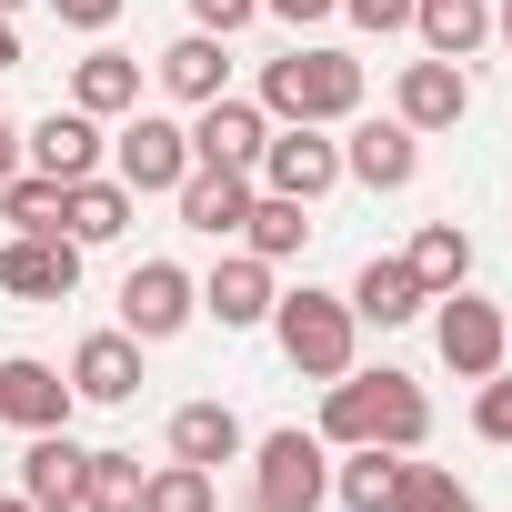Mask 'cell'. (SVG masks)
I'll return each instance as SVG.
<instances>
[{"label": "cell", "instance_id": "15", "mask_svg": "<svg viewBox=\"0 0 512 512\" xmlns=\"http://www.w3.org/2000/svg\"><path fill=\"white\" fill-rule=\"evenodd\" d=\"M352 322H372V332H402V322H422L432 312V292H422V272L402 262V251H372V262L352 272Z\"/></svg>", "mask_w": 512, "mask_h": 512}, {"label": "cell", "instance_id": "20", "mask_svg": "<svg viewBox=\"0 0 512 512\" xmlns=\"http://www.w3.org/2000/svg\"><path fill=\"white\" fill-rule=\"evenodd\" d=\"M71 392H81V402H111V412H121V402L141 392V342H131L121 322H111V332H91V342L71 352Z\"/></svg>", "mask_w": 512, "mask_h": 512}, {"label": "cell", "instance_id": "31", "mask_svg": "<svg viewBox=\"0 0 512 512\" xmlns=\"http://www.w3.org/2000/svg\"><path fill=\"white\" fill-rule=\"evenodd\" d=\"M472 432H482V442H512V362L482 372V392H472Z\"/></svg>", "mask_w": 512, "mask_h": 512}, {"label": "cell", "instance_id": "6", "mask_svg": "<svg viewBox=\"0 0 512 512\" xmlns=\"http://www.w3.org/2000/svg\"><path fill=\"white\" fill-rule=\"evenodd\" d=\"M111 171L131 181V201H151V191H181V171H191V121L121 111V131H111Z\"/></svg>", "mask_w": 512, "mask_h": 512}, {"label": "cell", "instance_id": "11", "mask_svg": "<svg viewBox=\"0 0 512 512\" xmlns=\"http://www.w3.org/2000/svg\"><path fill=\"white\" fill-rule=\"evenodd\" d=\"M462 111H472V71L462 61H402V81H392V121H412L422 141L432 131H462Z\"/></svg>", "mask_w": 512, "mask_h": 512}, {"label": "cell", "instance_id": "26", "mask_svg": "<svg viewBox=\"0 0 512 512\" xmlns=\"http://www.w3.org/2000/svg\"><path fill=\"white\" fill-rule=\"evenodd\" d=\"M312 241V201H282V191H251V221H241V251H262V262L282 272L292 251Z\"/></svg>", "mask_w": 512, "mask_h": 512}, {"label": "cell", "instance_id": "18", "mask_svg": "<svg viewBox=\"0 0 512 512\" xmlns=\"http://www.w3.org/2000/svg\"><path fill=\"white\" fill-rule=\"evenodd\" d=\"M151 81L181 101V111H201V101H221L231 91V51H221V31H181L161 61H151Z\"/></svg>", "mask_w": 512, "mask_h": 512}, {"label": "cell", "instance_id": "13", "mask_svg": "<svg viewBox=\"0 0 512 512\" xmlns=\"http://www.w3.org/2000/svg\"><path fill=\"white\" fill-rule=\"evenodd\" d=\"M251 191H262L251 171H231V161H191L171 201H181V221H191L201 241H241V221H251Z\"/></svg>", "mask_w": 512, "mask_h": 512}, {"label": "cell", "instance_id": "19", "mask_svg": "<svg viewBox=\"0 0 512 512\" xmlns=\"http://www.w3.org/2000/svg\"><path fill=\"white\" fill-rule=\"evenodd\" d=\"M131 211H141V201H131V181H121V171H91V181H61V231H71L81 251L121 241V231H131Z\"/></svg>", "mask_w": 512, "mask_h": 512}, {"label": "cell", "instance_id": "3", "mask_svg": "<svg viewBox=\"0 0 512 512\" xmlns=\"http://www.w3.org/2000/svg\"><path fill=\"white\" fill-rule=\"evenodd\" d=\"M272 342H282V362L302 372V382H342L352 362H362V322H352V302L342 292H282L272 302Z\"/></svg>", "mask_w": 512, "mask_h": 512}, {"label": "cell", "instance_id": "38", "mask_svg": "<svg viewBox=\"0 0 512 512\" xmlns=\"http://www.w3.org/2000/svg\"><path fill=\"white\" fill-rule=\"evenodd\" d=\"M432 512H482V502H472V492H442V502H432Z\"/></svg>", "mask_w": 512, "mask_h": 512}, {"label": "cell", "instance_id": "12", "mask_svg": "<svg viewBox=\"0 0 512 512\" xmlns=\"http://www.w3.org/2000/svg\"><path fill=\"white\" fill-rule=\"evenodd\" d=\"M272 302H282V282H272L262 251H221L211 282H201V312H211L221 332H262V322H272Z\"/></svg>", "mask_w": 512, "mask_h": 512}, {"label": "cell", "instance_id": "40", "mask_svg": "<svg viewBox=\"0 0 512 512\" xmlns=\"http://www.w3.org/2000/svg\"><path fill=\"white\" fill-rule=\"evenodd\" d=\"M0 512H41V502H31V492H11V502H0Z\"/></svg>", "mask_w": 512, "mask_h": 512}, {"label": "cell", "instance_id": "32", "mask_svg": "<svg viewBox=\"0 0 512 512\" xmlns=\"http://www.w3.org/2000/svg\"><path fill=\"white\" fill-rule=\"evenodd\" d=\"M342 21L372 31V41H392V31H412V0H342Z\"/></svg>", "mask_w": 512, "mask_h": 512}, {"label": "cell", "instance_id": "8", "mask_svg": "<svg viewBox=\"0 0 512 512\" xmlns=\"http://www.w3.org/2000/svg\"><path fill=\"white\" fill-rule=\"evenodd\" d=\"M201 322V282L181 272V262H131V282H121V332L151 352V342H171V332H191Z\"/></svg>", "mask_w": 512, "mask_h": 512}, {"label": "cell", "instance_id": "17", "mask_svg": "<svg viewBox=\"0 0 512 512\" xmlns=\"http://www.w3.org/2000/svg\"><path fill=\"white\" fill-rule=\"evenodd\" d=\"M21 161L51 171V181H91V171H101V121L61 101V111H41V121L21 131Z\"/></svg>", "mask_w": 512, "mask_h": 512}, {"label": "cell", "instance_id": "16", "mask_svg": "<svg viewBox=\"0 0 512 512\" xmlns=\"http://www.w3.org/2000/svg\"><path fill=\"white\" fill-rule=\"evenodd\" d=\"M262 141H272V111L241 101V91H221V101L191 111V161H231V171H251V161H262Z\"/></svg>", "mask_w": 512, "mask_h": 512}, {"label": "cell", "instance_id": "28", "mask_svg": "<svg viewBox=\"0 0 512 512\" xmlns=\"http://www.w3.org/2000/svg\"><path fill=\"white\" fill-rule=\"evenodd\" d=\"M71 502L81 512H141V452H91Z\"/></svg>", "mask_w": 512, "mask_h": 512}, {"label": "cell", "instance_id": "14", "mask_svg": "<svg viewBox=\"0 0 512 512\" xmlns=\"http://www.w3.org/2000/svg\"><path fill=\"white\" fill-rule=\"evenodd\" d=\"M71 412H81L71 372H51V362H31V352L0 362V422H11V432H61Z\"/></svg>", "mask_w": 512, "mask_h": 512}, {"label": "cell", "instance_id": "30", "mask_svg": "<svg viewBox=\"0 0 512 512\" xmlns=\"http://www.w3.org/2000/svg\"><path fill=\"white\" fill-rule=\"evenodd\" d=\"M0 221H11V231H61V181L21 161L11 181H0Z\"/></svg>", "mask_w": 512, "mask_h": 512}, {"label": "cell", "instance_id": "42", "mask_svg": "<svg viewBox=\"0 0 512 512\" xmlns=\"http://www.w3.org/2000/svg\"><path fill=\"white\" fill-rule=\"evenodd\" d=\"M0 11H21V0H0Z\"/></svg>", "mask_w": 512, "mask_h": 512}, {"label": "cell", "instance_id": "4", "mask_svg": "<svg viewBox=\"0 0 512 512\" xmlns=\"http://www.w3.org/2000/svg\"><path fill=\"white\" fill-rule=\"evenodd\" d=\"M332 502V442L282 422L251 442V512H322Z\"/></svg>", "mask_w": 512, "mask_h": 512}, {"label": "cell", "instance_id": "34", "mask_svg": "<svg viewBox=\"0 0 512 512\" xmlns=\"http://www.w3.org/2000/svg\"><path fill=\"white\" fill-rule=\"evenodd\" d=\"M51 11H61V31H91V41H101V31L121 21V0H51Z\"/></svg>", "mask_w": 512, "mask_h": 512}, {"label": "cell", "instance_id": "21", "mask_svg": "<svg viewBox=\"0 0 512 512\" xmlns=\"http://www.w3.org/2000/svg\"><path fill=\"white\" fill-rule=\"evenodd\" d=\"M71 111H91V121H121V111H141V61L131 51H81L71 61Z\"/></svg>", "mask_w": 512, "mask_h": 512}, {"label": "cell", "instance_id": "10", "mask_svg": "<svg viewBox=\"0 0 512 512\" xmlns=\"http://www.w3.org/2000/svg\"><path fill=\"white\" fill-rule=\"evenodd\" d=\"M342 181H362V191H412V181H422V131L352 111V131H342Z\"/></svg>", "mask_w": 512, "mask_h": 512}, {"label": "cell", "instance_id": "41", "mask_svg": "<svg viewBox=\"0 0 512 512\" xmlns=\"http://www.w3.org/2000/svg\"><path fill=\"white\" fill-rule=\"evenodd\" d=\"M51 512H81V502H51Z\"/></svg>", "mask_w": 512, "mask_h": 512}, {"label": "cell", "instance_id": "37", "mask_svg": "<svg viewBox=\"0 0 512 512\" xmlns=\"http://www.w3.org/2000/svg\"><path fill=\"white\" fill-rule=\"evenodd\" d=\"M0 71H21V31H11V11H0Z\"/></svg>", "mask_w": 512, "mask_h": 512}, {"label": "cell", "instance_id": "29", "mask_svg": "<svg viewBox=\"0 0 512 512\" xmlns=\"http://www.w3.org/2000/svg\"><path fill=\"white\" fill-rule=\"evenodd\" d=\"M141 512H221V472L161 462V472H141Z\"/></svg>", "mask_w": 512, "mask_h": 512}, {"label": "cell", "instance_id": "2", "mask_svg": "<svg viewBox=\"0 0 512 512\" xmlns=\"http://www.w3.org/2000/svg\"><path fill=\"white\" fill-rule=\"evenodd\" d=\"M262 111H272V121H322V131H342V121L362 111V61L302 41V51L262 61Z\"/></svg>", "mask_w": 512, "mask_h": 512}, {"label": "cell", "instance_id": "36", "mask_svg": "<svg viewBox=\"0 0 512 512\" xmlns=\"http://www.w3.org/2000/svg\"><path fill=\"white\" fill-rule=\"evenodd\" d=\"M21 171V121H0V181Z\"/></svg>", "mask_w": 512, "mask_h": 512}, {"label": "cell", "instance_id": "7", "mask_svg": "<svg viewBox=\"0 0 512 512\" xmlns=\"http://www.w3.org/2000/svg\"><path fill=\"white\" fill-rule=\"evenodd\" d=\"M251 181L282 191V201H322V191L342 181V141H332L322 121H282V131L262 141V161H251Z\"/></svg>", "mask_w": 512, "mask_h": 512}, {"label": "cell", "instance_id": "23", "mask_svg": "<svg viewBox=\"0 0 512 512\" xmlns=\"http://www.w3.org/2000/svg\"><path fill=\"white\" fill-rule=\"evenodd\" d=\"M402 462H412V452L352 442V452L332 462V502H342V512H402Z\"/></svg>", "mask_w": 512, "mask_h": 512}, {"label": "cell", "instance_id": "39", "mask_svg": "<svg viewBox=\"0 0 512 512\" xmlns=\"http://www.w3.org/2000/svg\"><path fill=\"white\" fill-rule=\"evenodd\" d=\"M492 41H512V0H502V11H492Z\"/></svg>", "mask_w": 512, "mask_h": 512}, {"label": "cell", "instance_id": "1", "mask_svg": "<svg viewBox=\"0 0 512 512\" xmlns=\"http://www.w3.org/2000/svg\"><path fill=\"white\" fill-rule=\"evenodd\" d=\"M332 452H352V442H382V452H422L432 442V392L412 382V372H342V382H322V422H312Z\"/></svg>", "mask_w": 512, "mask_h": 512}, {"label": "cell", "instance_id": "24", "mask_svg": "<svg viewBox=\"0 0 512 512\" xmlns=\"http://www.w3.org/2000/svg\"><path fill=\"white\" fill-rule=\"evenodd\" d=\"M412 41L432 61H472L492 41V0H412Z\"/></svg>", "mask_w": 512, "mask_h": 512}, {"label": "cell", "instance_id": "25", "mask_svg": "<svg viewBox=\"0 0 512 512\" xmlns=\"http://www.w3.org/2000/svg\"><path fill=\"white\" fill-rule=\"evenodd\" d=\"M81 462H91V452L71 442V422H61V432H31V452H21V492L51 512V502H71V492H81Z\"/></svg>", "mask_w": 512, "mask_h": 512}, {"label": "cell", "instance_id": "35", "mask_svg": "<svg viewBox=\"0 0 512 512\" xmlns=\"http://www.w3.org/2000/svg\"><path fill=\"white\" fill-rule=\"evenodd\" d=\"M262 11H272V21H292V31H312V21H332V11H342V0H262Z\"/></svg>", "mask_w": 512, "mask_h": 512}, {"label": "cell", "instance_id": "27", "mask_svg": "<svg viewBox=\"0 0 512 512\" xmlns=\"http://www.w3.org/2000/svg\"><path fill=\"white\" fill-rule=\"evenodd\" d=\"M402 262L422 272V292H462L472 282V231L462 221H422V241L402 251Z\"/></svg>", "mask_w": 512, "mask_h": 512}, {"label": "cell", "instance_id": "5", "mask_svg": "<svg viewBox=\"0 0 512 512\" xmlns=\"http://www.w3.org/2000/svg\"><path fill=\"white\" fill-rule=\"evenodd\" d=\"M432 352H442V372H462V382L502 372V352H512L502 302H482L472 282H462V292H432Z\"/></svg>", "mask_w": 512, "mask_h": 512}, {"label": "cell", "instance_id": "22", "mask_svg": "<svg viewBox=\"0 0 512 512\" xmlns=\"http://www.w3.org/2000/svg\"><path fill=\"white\" fill-rule=\"evenodd\" d=\"M241 452H251V432H241L231 402H181V412H171V462L221 472V462H241Z\"/></svg>", "mask_w": 512, "mask_h": 512}, {"label": "cell", "instance_id": "33", "mask_svg": "<svg viewBox=\"0 0 512 512\" xmlns=\"http://www.w3.org/2000/svg\"><path fill=\"white\" fill-rule=\"evenodd\" d=\"M251 21H262V0H191V31H251Z\"/></svg>", "mask_w": 512, "mask_h": 512}, {"label": "cell", "instance_id": "9", "mask_svg": "<svg viewBox=\"0 0 512 512\" xmlns=\"http://www.w3.org/2000/svg\"><path fill=\"white\" fill-rule=\"evenodd\" d=\"M0 292L11 302H71L81 292V241L71 231H11L0 241Z\"/></svg>", "mask_w": 512, "mask_h": 512}]
</instances>
